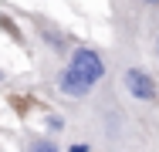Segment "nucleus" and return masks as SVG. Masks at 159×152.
Segmentation results:
<instances>
[{"label": "nucleus", "mask_w": 159, "mask_h": 152, "mask_svg": "<svg viewBox=\"0 0 159 152\" xmlns=\"http://www.w3.org/2000/svg\"><path fill=\"white\" fill-rule=\"evenodd\" d=\"M102 78H105V58L95 47H78L58 74V91L68 98H85Z\"/></svg>", "instance_id": "obj_1"}, {"label": "nucleus", "mask_w": 159, "mask_h": 152, "mask_svg": "<svg viewBox=\"0 0 159 152\" xmlns=\"http://www.w3.org/2000/svg\"><path fill=\"white\" fill-rule=\"evenodd\" d=\"M122 85H125V91L132 98H139V101H152L159 95L156 78H152L149 71H142V68H129L125 74H122Z\"/></svg>", "instance_id": "obj_2"}, {"label": "nucleus", "mask_w": 159, "mask_h": 152, "mask_svg": "<svg viewBox=\"0 0 159 152\" xmlns=\"http://www.w3.org/2000/svg\"><path fill=\"white\" fill-rule=\"evenodd\" d=\"M27 152H58V145H54V142H48V139H41V142H34Z\"/></svg>", "instance_id": "obj_3"}, {"label": "nucleus", "mask_w": 159, "mask_h": 152, "mask_svg": "<svg viewBox=\"0 0 159 152\" xmlns=\"http://www.w3.org/2000/svg\"><path fill=\"white\" fill-rule=\"evenodd\" d=\"M48 125H51L54 132H61V125H64V122H61V115H51V118H48Z\"/></svg>", "instance_id": "obj_4"}, {"label": "nucleus", "mask_w": 159, "mask_h": 152, "mask_svg": "<svg viewBox=\"0 0 159 152\" xmlns=\"http://www.w3.org/2000/svg\"><path fill=\"white\" fill-rule=\"evenodd\" d=\"M71 152H88V145H85V142H75V145H71Z\"/></svg>", "instance_id": "obj_5"}, {"label": "nucleus", "mask_w": 159, "mask_h": 152, "mask_svg": "<svg viewBox=\"0 0 159 152\" xmlns=\"http://www.w3.org/2000/svg\"><path fill=\"white\" fill-rule=\"evenodd\" d=\"M142 3H159V0H142Z\"/></svg>", "instance_id": "obj_6"}, {"label": "nucleus", "mask_w": 159, "mask_h": 152, "mask_svg": "<svg viewBox=\"0 0 159 152\" xmlns=\"http://www.w3.org/2000/svg\"><path fill=\"white\" fill-rule=\"evenodd\" d=\"M156 54H159V37H156Z\"/></svg>", "instance_id": "obj_7"}]
</instances>
